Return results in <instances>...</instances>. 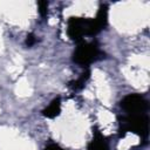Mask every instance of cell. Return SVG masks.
I'll use <instances>...</instances> for the list:
<instances>
[{
	"label": "cell",
	"mask_w": 150,
	"mask_h": 150,
	"mask_svg": "<svg viewBox=\"0 0 150 150\" xmlns=\"http://www.w3.org/2000/svg\"><path fill=\"white\" fill-rule=\"evenodd\" d=\"M118 132L120 136H125L127 132L138 135L144 142L149 136V117L146 114L142 115H123L118 118Z\"/></svg>",
	"instance_id": "6da1fadb"
},
{
	"label": "cell",
	"mask_w": 150,
	"mask_h": 150,
	"mask_svg": "<svg viewBox=\"0 0 150 150\" xmlns=\"http://www.w3.org/2000/svg\"><path fill=\"white\" fill-rule=\"evenodd\" d=\"M103 55L104 53L102 52V49L100 48L96 41H90V42L81 41L79 42L77 47L74 50L73 61L86 69L94 62L104 57Z\"/></svg>",
	"instance_id": "7a4b0ae2"
},
{
	"label": "cell",
	"mask_w": 150,
	"mask_h": 150,
	"mask_svg": "<svg viewBox=\"0 0 150 150\" xmlns=\"http://www.w3.org/2000/svg\"><path fill=\"white\" fill-rule=\"evenodd\" d=\"M67 33L73 41L77 43L83 41L84 36H90V19L77 16L69 18L67 23Z\"/></svg>",
	"instance_id": "3957f363"
},
{
	"label": "cell",
	"mask_w": 150,
	"mask_h": 150,
	"mask_svg": "<svg viewBox=\"0 0 150 150\" xmlns=\"http://www.w3.org/2000/svg\"><path fill=\"white\" fill-rule=\"evenodd\" d=\"M121 108L125 115H142L146 114L148 101L138 94H129L121 101Z\"/></svg>",
	"instance_id": "277c9868"
},
{
	"label": "cell",
	"mask_w": 150,
	"mask_h": 150,
	"mask_svg": "<svg viewBox=\"0 0 150 150\" xmlns=\"http://www.w3.org/2000/svg\"><path fill=\"white\" fill-rule=\"evenodd\" d=\"M108 23V6L102 4L95 18L90 19V36L97 35Z\"/></svg>",
	"instance_id": "5b68a950"
},
{
	"label": "cell",
	"mask_w": 150,
	"mask_h": 150,
	"mask_svg": "<svg viewBox=\"0 0 150 150\" xmlns=\"http://www.w3.org/2000/svg\"><path fill=\"white\" fill-rule=\"evenodd\" d=\"M87 150H109V143L100 130L95 129L93 132V138L89 142Z\"/></svg>",
	"instance_id": "8992f818"
},
{
	"label": "cell",
	"mask_w": 150,
	"mask_h": 150,
	"mask_svg": "<svg viewBox=\"0 0 150 150\" xmlns=\"http://www.w3.org/2000/svg\"><path fill=\"white\" fill-rule=\"evenodd\" d=\"M61 112V98L56 97L54 98L43 110H42V115L47 118H54L56 116H59Z\"/></svg>",
	"instance_id": "52a82bcc"
},
{
	"label": "cell",
	"mask_w": 150,
	"mask_h": 150,
	"mask_svg": "<svg viewBox=\"0 0 150 150\" xmlns=\"http://www.w3.org/2000/svg\"><path fill=\"white\" fill-rule=\"evenodd\" d=\"M89 77H90V70L88 68H86L84 71L76 80H73V81H70L68 83V87L71 88L73 90H81L82 88H84V86H86L87 81L89 80Z\"/></svg>",
	"instance_id": "ba28073f"
},
{
	"label": "cell",
	"mask_w": 150,
	"mask_h": 150,
	"mask_svg": "<svg viewBox=\"0 0 150 150\" xmlns=\"http://www.w3.org/2000/svg\"><path fill=\"white\" fill-rule=\"evenodd\" d=\"M38 8H39V13L42 18H45L48 13V2L47 1H39L38 2Z\"/></svg>",
	"instance_id": "9c48e42d"
},
{
	"label": "cell",
	"mask_w": 150,
	"mask_h": 150,
	"mask_svg": "<svg viewBox=\"0 0 150 150\" xmlns=\"http://www.w3.org/2000/svg\"><path fill=\"white\" fill-rule=\"evenodd\" d=\"M36 41H38V39H36V36L34 34H28L27 38H26L25 43H26L27 47H32V46H34L36 43Z\"/></svg>",
	"instance_id": "30bf717a"
},
{
	"label": "cell",
	"mask_w": 150,
	"mask_h": 150,
	"mask_svg": "<svg viewBox=\"0 0 150 150\" xmlns=\"http://www.w3.org/2000/svg\"><path fill=\"white\" fill-rule=\"evenodd\" d=\"M45 150H64L63 148H61L59 144H55V143H52V144H48Z\"/></svg>",
	"instance_id": "8fae6325"
}]
</instances>
